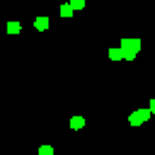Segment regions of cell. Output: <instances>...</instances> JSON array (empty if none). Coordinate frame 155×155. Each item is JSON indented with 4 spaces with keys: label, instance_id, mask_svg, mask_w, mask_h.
Returning <instances> with one entry per match:
<instances>
[{
    "label": "cell",
    "instance_id": "6da1fadb",
    "mask_svg": "<svg viewBox=\"0 0 155 155\" xmlns=\"http://www.w3.org/2000/svg\"><path fill=\"white\" fill-rule=\"evenodd\" d=\"M121 51H124V61H133L140 51V39H121Z\"/></svg>",
    "mask_w": 155,
    "mask_h": 155
},
{
    "label": "cell",
    "instance_id": "7a4b0ae2",
    "mask_svg": "<svg viewBox=\"0 0 155 155\" xmlns=\"http://www.w3.org/2000/svg\"><path fill=\"white\" fill-rule=\"evenodd\" d=\"M150 119V109H136L131 116H128V124L131 126H140V124H145Z\"/></svg>",
    "mask_w": 155,
    "mask_h": 155
},
{
    "label": "cell",
    "instance_id": "3957f363",
    "mask_svg": "<svg viewBox=\"0 0 155 155\" xmlns=\"http://www.w3.org/2000/svg\"><path fill=\"white\" fill-rule=\"evenodd\" d=\"M34 27H36L39 31L48 29V17H36V19H34Z\"/></svg>",
    "mask_w": 155,
    "mask_h": 155
},
{
    "label": "cell",
    "instance_id": "277c9868",
    "mask_svg": "<svg viewBox=\"0 0 155 155\" xmlns=\"http://www.w3.org/2000/svg\"><path fill=\"white\" fill-rule=\"evenodd\" d=\"M19 31H22V24L19 22H15V19L7 22V34H19Z\"/></svg>",
    "mask_w": 155,
    "mask_h": 155
},
{
    "label": "cell",
    "instance_id": "5b68a950",
    "mask_svg": "<svg viewBox=\"0 0 155 155\" xmlns=\"http://www.w3.org/2000/svg\"><path fill=\"white\" fill-rule=\"evenodd\" d=\"M109 58H111V61H124V51H121V46H119V48H109Z\"/></svg>",
    "mask_w": 155,
    "mask_h": 155
},
{
    "label": "cell",
    "instance_id": "8992f818",
    "mask_svg": "<svg viewBox=\"0 0 155 155\" xmlns=\"http://www.w3.org/2000/svg\"><path fill=\"white\" fill-rule=\"evenodd\" d=\"M82 126H85V119H82V116H73V119H70V128L78 131V128H82Z\"/></svg>",
    "mask_w": 155,
    "mask_h": 155
},
{
    "label": "cell",
    "instance_id": "52a82bcc",
    "mask_svg": "<svg viewBox=\"0 0 155 155\" xmlns=\"http://www.w3.org/2000/svg\"><path fill=\"white\" fill-rule=\"evenodd\" d=\"M70 15H73V7H70V2H68V5H61V17H65V19H68Z\"/></svg>",
    "mask_w": 155,
    "mask_h": 155
},
{
    "label": "cell",
    "instance_id": "ba28073f",
    "mask_svg": "<svg viewBox=\"0 0 155 155\" xmlns=\"http://www.w3.org/2000/svg\"><path fill=\"white\" fill-rule=\"evenodd\" d=\"M70 7L73 10H82L85 7V0H70Z\"/></svg>",
    "mask_w": 155,
    "mask_h": 155
},
{
    "label": "cell",
    "instance_id": "9c48e42d",
    "mask_svg": "<svg viewBox=\"0 0 155 155\" xmlns=\"http://www.w3.org/2000/svg\"><path fill=\"white\" fill-rule=\"evenodd\" d=\"M39 153H41V155H51V153H53V148H51V145H41V148H39Z\"/></svg>",
    "mask_w": 155,
    "mask_h": 155
},
{
    "label": "cell",
    "instance_id": "30bf717a",
    "mask_svg": "<svg viewBox=\"0 0 155 155\" xmlns=\"http://www.w3.org/2000/svg\"><path fill=\"white\" fill-rule=\"evenodd\" d=\"M148 109H150V114H155V97L150 99V107H148Z\"/></svg>",
    "mask_w": 155,
    "mask_h": 155
}]
</instances>
